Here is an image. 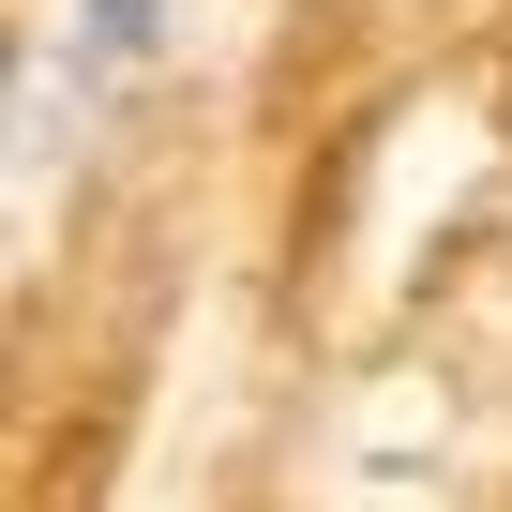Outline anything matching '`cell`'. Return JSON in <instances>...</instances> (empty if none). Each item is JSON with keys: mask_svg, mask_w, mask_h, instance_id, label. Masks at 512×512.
<instances>
[{"mask_svg": "<svg viewBox=\"0 0 512 512\" xmlns=\"http://www.w3.org/2000/svg\"><path fill=\"white\" fill-rule=\"evenodd\" d=\"M151 46H166V0H76L46 91H61V106H76V91H121V76H151Z\"/></svg>", "mask_w": 512, "mask_h": 512, "instance_id": "6da1fadb", "label": "cell"}]
</instances>
